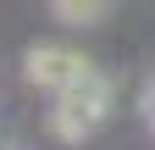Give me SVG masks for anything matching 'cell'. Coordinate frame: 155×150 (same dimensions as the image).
Wrapping results in <instances>:
<instances>
[{
    "instance_id": "cell-1",
    "label": "cell",
    "mask_w": 155,
    "mask_h": 150,
    "mask_svg": "<svg viewBox=\"0 0 155 150\" xmlns=\"http://www.w3.org/2000/svg\"><path fill=\"white\" fill-rule=\"evenodd\" d=\"M105 111H111V84L94 78V72H78V78L61 89V100H55L50 128H55V139L78 145V139H89L94 128L105 122Z\"/></svg>"
},
{
    "instance_id": "cell-3",
    "label": "cell",
    "mask_w": 155,
    "mask_h": 150,
    "mask_svg": "<svg viewBox=\"0 0 155 150\" xmlns=\"http://www.w3.org/2000/svg\"><path fill=\"white\" fill-rule=\"evenodd\" d=\"M105 11V0H55V17L61 22H94Z\"/></svg>"
},
{
    "instance_id": "cell-2",
    "label": "cell",
    "mask_w": 155,
    "mask_h": 150,
    "mask_svg": "<svg viewBox=\"0 0 155 150\" xmlns=\"http://www.w3.org/2000/svg\"><path fill=\"white\" fill-rule=\"evenodd\" d=\"M28 84H39V89H67L78 72H89V61L78 50H61V45H39V50H28Z\"/></svg>"
}]
</instances>
